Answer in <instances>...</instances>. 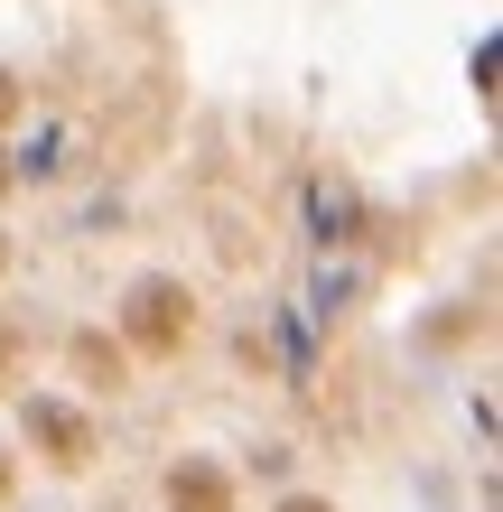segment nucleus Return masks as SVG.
Returning a JSON list of instances; mask_svg holds the SVG:
<instances>
[{
    "label": "nucleus",
    "mask_w": 503,
    "mask_h": 512,
    "mask_svg": "<svg viewBox=\"0 0 503 512\" xmlns=\"http://www.w3.org/2000/svg\"><path fill=\"white\" fill-rule=\"evenodd\" d=\"M19 112H28V84H19L10 66H0V131H10V122H19Z\"/></svg>",
    "instance_id": "nucleus-6"
},
{
    "label": "nucleus",
    "mask_w": 503,
    "mask_h": 512,
    "mask_svg": "<svg viewBox=\"0 0 503 512\" xmlns=\"http://www.w3.org/2000/svg\"><path fill=\"white\" fill-rule=\"evenodd\" d=\"M66 364H75V382L84 391H131V354H122V336H112V326H75L66 336Z\"/></svg>",
    "instance_id": "nucleus-4"
},
{
    "label": "nucleus",
    "mask_w": 503,
    "mask_h": 512,
    "mask_svg": "<svg viewBox=\"0 0 503 512\" xmlns=\"http://www.w3.org/2000/svg\"><path fill=\"white\" fill-rule=\"evenodd\" d=\"M0 280H10V224H0Z\"/></svg>",
    "instance_id": "nucleus-9"
},
{
    "label": "nucleus",
    "mask_w": 503,
    "mask_h": 512,
    "mask_svg": "<svg viewBox=\"0 0 503 512\" xmlns=\"http://www.w3.org/2000/svg\"><path fill=\"white\" fill-rule=\"evenodd\" d=\"M19 447H38V466H56V475H94L103 466L94 410L66 401V391H28V401H19Z\"/></svg>",
    "instance_id": "nucleus-2"
},
{
    "label": "nucleus",
    "mask_w": 503,
    "mask_h": 512,
    "mask_svg": "<svg viewBox=\"0 0 503 512\" xmlns=\"http://www.w3.org/2000/svg\"><path fill=\"white\" fill-rule=\"evenodd\" d=\"M10 494H19V457L0 447V503H10Z\"/></svg>",
    "instance_id": "nucleus-8"
},
{
    "label": "nucleus",
    "mask_w": 503,
    "mask_h": 512,
    "mask_svg": "<svg viewBox=\"0 0 503 512\" xmlns=\"http://www.w3.org/2000/svg\"><path fill=\"white\" fill-rule=\"evenodd\" d=\"M159 512H243V485H233V466H215V457H177L159 475Z\"/></svg>",
    "instance_id": "nucleus-3"
},
{
    "label": "nucleus",
    "mask_w": 503,
    "mask_h": 512,
    "mask_svg": "<svg viewBox=\"0 0 503 512\" xmlns=\"http://www.w3.org/2000/svg\"><path fill=\"white\" fill-rule=\"evenodd\" d=\"M112 336H122L131 364H168V354L196 336V289L168 280V270H140L122 289V308H112Z\"/></svg>",
    "instance_id": "nucleus-1"
},
{
    "label": "nucleus",
    "mask_w": 503,
    "mask_h": 512,
    "mask_svg": "<svg viewBox=\"0 0 503 512\" xmlns=\"http://www.w3.org/2000/svg\"><path fill=\"white\" fill-rule=\"evenodd\" d=\"M271 512H336V503H327V494H280Z\"/></svg>",
    "instance_id": "nucleus-7"
},
{
    "label": "nucleus",
    "mask_w": 503,
    "mask_h": 512,
    "mask_svg": "<svg viewBox=\"0 0 503 512\" xmlns=\"http://www.w3.org/2000/svg\"><path fill=\"white\" fill-rule=\"evenodd\" d=\"M0 196H10V159H0Z\"/></svg>",
    "instance_id": "nucleus-10"
},
{
    "label": "nucleus",
    "mask_w": 503,
    "mask_h": 512,
    "mask_svg": "<svg viewBox=\"0 0 503 512\" xmlns=\"http://www.w3.org/2000/svg\"><path fill=\"white\" fill-rule=\"evenodd\" d=\"M19 364H28V336L0 317V391H19Z\"/></svg>",
    "instance_id": "nucleus-5"
}]
</instances>
